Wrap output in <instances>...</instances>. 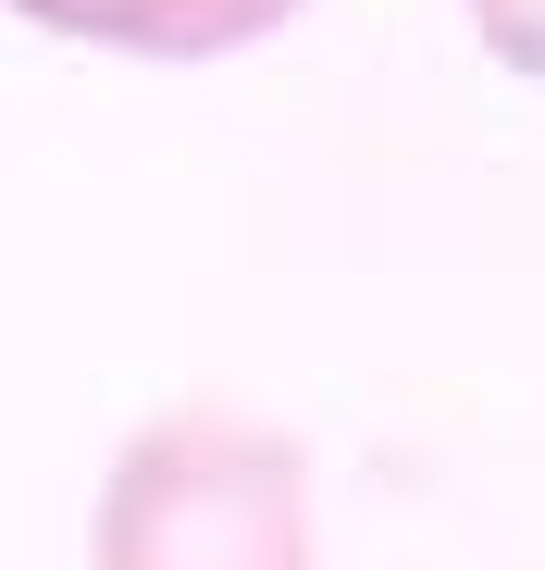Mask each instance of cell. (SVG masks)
I'll use <instances>...</instances> for the list:
<instances>
[{"label":"cell","instance_id":"6da1fadb","mask_svg":"<svg viewBox=\"0 0 545 570\" xmlns=\"http://www.w3.org/2000/svg\"><path fill=\"white\" fill-rule=\"evenodd\" d=\"M87 570H323L310 446L248 397L149 410L87 509Z\"/></svg>","mask_w":545,"mask_h":570},{"label":"cell","instance_id":"7a4b0ae2","mask_svg":"<svg viewBox=\"0 0 545 570\" xmlns=\"http://www.w3.org/2000/svg\"><path fill=\"white\" fill-rule=\"evenodd\" d=\"M0 13L112 62H224V50H260L272 26H298L310 0H0Z\"/></svg>","mask_w":545,"mask_h":570},{"label":"cell","instance_id":"3957f363","mask_svg":"<svg viewBox=\"0 0 545 570\" xmlns=\"http://www.w3.org/2000/svg\"><path fill=\"white\" fill-rule=\"evenodd\" d=\"M472 38H484L521 87H545V0H472Z\"/></svg>","mask_w":545,"mask_h":570}]
</instances>
